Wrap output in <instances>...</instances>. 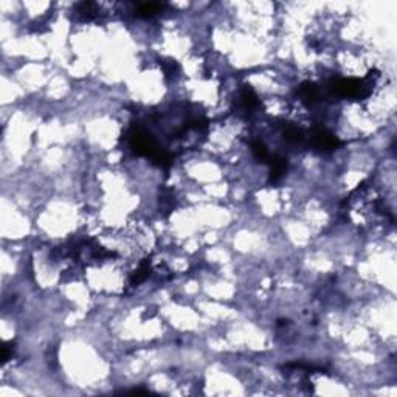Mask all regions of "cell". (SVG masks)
<instances>
[{"instance_id":"obj_1","label":"cell","mask_w":397,"mask_h":397,"mask_svg":"<svg viewBox=\"0 0 397 397\" xmlns=\"http://www.w3.org/2000/svg\"><path fill=\"white\" fill-rule=\"evenodd\" d=\"M311 143H312V146L315 149H320V151H332L337 146H340L338 138L334 137L331 132H328L326 129H323V128H318V129H315L312 132Z\"/></svg>"},{"instance_id":"obj_2","label":"cell","mask_w":397,"mask_h":397,"mask_svg":"<svg viewBox=\"0 0 397 397\" xmlns=\"http://www.w3.org/2000/svg\"><path fill=\"white\" fill-rule=\"evenodd\" d=\"M298 95H300L301 101L308 103V104H312L320 98L318 87L314 82H303L298 87Z\"/></svg>"},{"instance_id":"obj_3","label":"cell","mask_w":397,"mask_h":397,"mask_svg":"<svg viewBox=\"0 0 397 397\" xmlns=\"http://www.w3.org/2000/svg\"><path fill=\"white\" fill-rule=\"evenodd\" d=\"M270 166H272V171H270V180L272 182H276V180H279L285 169H287V160L281 155H275L270 158Z\"/></svg>"},{"instance_id":"obj_4","label":"cell","mask_w":397,"mask_h":397,"mask_svg":"<svg viewBox=\"0 0 397 397\" xmlns=\"http://www.w3.org/2000/svg\"><path fill=\"white\" fill-rule=\"evenodd\" d=\"M239 101H241L242 109H245V111H251V109H255V107L258 106V96L255 95V92L250 87H244L242 88Z\"/></svg>"},{"instance_id":"obj_5","label":"cell","mask_w":397,"mask_h":397,"mask_svg":"<svg viewBox=\"0 0 397 397\" xmlns=\"http://www.w3.org/2000/svg\"><path fill=\"white\" fill-rule=\"evenodd\" d=\"M282 135H284V140L288 143L298 144L304 141V132L300 128H296V126H284Z\"/></svg>"},{"instance_id":"obj_6","label":"cell","mask_w":397,"mask_h":397,"mask_svg":"<svg viewBox=\"0 0 397 397\" xmlns=\"http://www.w3.org/2000/svg\"><path fill=\"white\" fill-rule=\"evenodd\" d=\"M251 151H253V155L259 161H264V163H267V161H270V158H272V155L268 154V151L265 148V144L261 143V141H253V143H251Z\"/></svg>"},{"instance_id":"obj_7","label":"cell","mask_w":397,"mask_h":397,"mask_svg":"<svg viewBox=\"0 0 397 397\" xmlns=\"http://www.w3.org/2000/svg\"><path fill=\"white\" fill-rule=\"evenodd\" d=\"M149 273H151V267L148 265V264H143L137 272L134 273V276H132V279H131V282L135 285V284H140V282H143L144 279H146L148 276H149Z\"/></svg>"},{"instance_id":"obj_8","label":"cell","mask_w":397,"mask_h":397,"mask_svg":"<svg viewBox=\"0 0 397 397\" xmlns=\"http://www.w3.org/2000/svg\"><path fill=\"white\" fill-rule=\"evenodd\" d=\"M160 5L157 4H144V5H140V8L137 10V14L140 17H149V16H154L155 13L160 11Z\"/></svg>"},{"instance_id":"obj_9","label":"cell","mask_w":397,"mask_h":397,"mask_svg":"<svg viewBox=\"0 0 397 397\" xmlns=\"http://www.w3.org/2000/svg\"><path fill=\"white\" fill-rule=\"evenodd\" d=\"M160 64H161V67H163L166 76H172V75H175L177 71H178V65L174 61H163V62H160Z\"/></svg>"}]
</instances>
